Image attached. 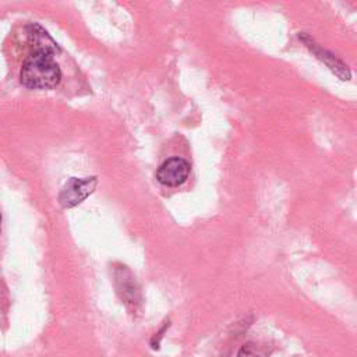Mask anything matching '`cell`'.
Wrapping results in <instances>:
<instances>
[{
	"label": "cell",
	"instance_id": "cell-6",
	"mask_svg": "<svg viewBox=\"0 0 357 357\" xmlns=\"http://www.w3.org/2000/svg\"><path fill=\"white\" fill-rule=\"evenodd\" d=\"M116 282H117V291L121 294V298L126 300V303H135L137 301L135 280L131 276V273L126 269V266H121V269H117Z\"/></svg>",
	"mask_w": 357,
	"mask_h": 357
},
{
	"label": "cell",
	"instance_id": "cell-1",
	"mask_svg": "<svg viewBox=\"0 0 357 357\" xmlns=\"http://www.w3.org/2000/svg\"><path fill=\"white\" fill-rule=\"evenodd\" d=\"M61 70L53 54L32 52L22 63L20 81L31 89H52L59 85Z\"/></svg>",
	"mask_w": 357,
	"mask_h": 357
},
{
	"label": "cell",
	"instance_id": "cell-3",
	"mask_svg": "<svg viewBox=\"0 0 357 357\" xmlns=\"http://www.w3.org/2000/svg\"><path fill=\"white\" fill-rule=\"evenodd\" d=\"M190 174V163L183 158H170L165 160L158 172L156 178L160 184L166 187L181 185Z\"/></svg>",
	"mask_w": 357,
	"mask_h": 357
},
{
	"label": "cell",
	"instance_id": "cell-5",
	"mask_svg": "<svg viewBox=\"0 0 357 357\" xmlns=\"http://www.w3.org/2000/svg\"><path fill=\"white\" fill-rule=\"evenodd\" d=\"M305 43H307V46L314 52V54H315L318 59H321L322 61H325L326 66H328L333 73H336L342 79H349V78H350V71L347 70V66H344L335 54L329 53V52L325 50V49L318 47L312 40H305Z\"/></svg>",
	"mask_w": 357,
	"mask_h": 357
},
{
	"label": "cell",
	"instance_id": "cell-4",
	"mask_svg": "<svg viewBox=\"0 0 357 357\" xmlns=\"http://www.w3.org/2000/svg\"><path fill=\"white\" fill-rule=\"evenodd\" d=\"M26 28H28V36L32 46V52H40V53H47L54 56L60 50L57 43L39 24L33 22V24H29Z\"/></svg>",
	"mask_w": 357,
	"mask_h": 357
},
{
	"label": "cell",
	"instance_id": "cell-8",
	"mask_svg": "<svg viewBox=\"0 0 357 357\" xmlns=\"http://www.w3.org/2000/svg\"><path fill=\"white\" fill-rule=\"evenodd\" d=\"M0 234H1V213H0Z\"/></svg>",
	"mask_w": 357,
	"mask_h": 357
},
{
	"label": "cell",
	"instance_id": "cell-7",
	"mask_svg": "<svg viewBox=\"0 0 357 357\" xmlns=\"http://www.w3.org/2000/svg\"><path fill=\"white\" fill-rule=\"evenodd\" d=\"M237 357H261V356L257 353V347L254 344L248 343L240 349Z\"/></svg>",
	"mask_w": 357,
	"mask_h": 357
},
{
	"label": "cell",
	"instance_id": "cell-2",
	"mask_svg": "<svg viewBox=\"0 0 357 357\" xmlns=\"http://www.w3.org/2000/svg\"><path fill=\"white\" fill-rule=\"evenodd\" d=\"M98 178L88 177V178H77L71 177L60 190L59 194V204L64 208H73L86 199L96 188Z\"/></svg>",
	"mask_w": 357,
	"mask_h": 357
}]
</instances>
